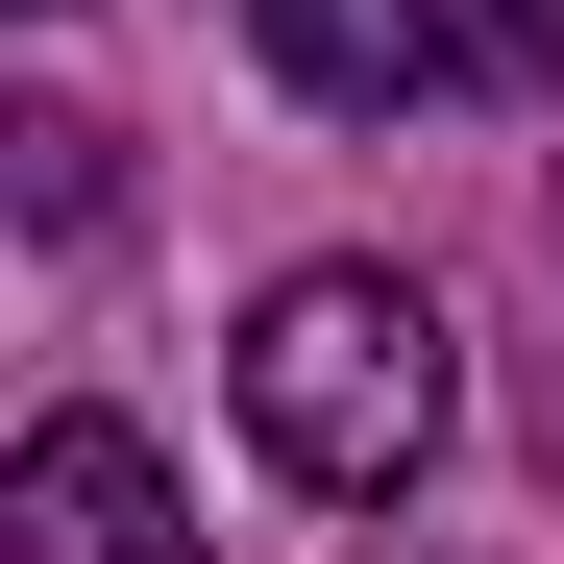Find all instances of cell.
<instances>
[{
  "label": "cell",
  "instance_id": "3957f363",
  "mask_svg": "<svg viewBox=\"0 0 564 564\" xmlns=\"http://www.w3.org/2000/svg\"><path fill=\"white\" fill-rule=\"evenodd\" d=\"M0 564H221L197 491L123 442V417H25V466H0Z\"/></svg>",
  "mask_w": 564,
  "mask_h": 564
},
{
  "label": "cell",
  "instance_id": "6da1fadb",
  "mask_svg": "<svg viewBox=\"0 0 564 564\" xmlns=\"http://www.w3.org/2000/svg\"><path fill=\"white\" fill-rule=\"evenodd\" d=\"M442 417H466V368H442L417 270H270V295H246V466H270V491L393 516L442 466Z\"/></svg>",
  "mask_w": 564,
  "mask_h": 564
},
{
  "label": "cell",
  "instance_id": "7a4b0ae2",
  "mask_svg": "<svg viewBox=\"0 0 564 564\" xmlns=\"http://www.w3.org/2000/svg\"><path fill=\"white\" fill-rule=\"evenodd\" d=\"M246 50L319 123H417V99H564V0H246Z\"/></svg>",
  "mask_w": 564,
  "mask_h": 564
}]
</instances>
